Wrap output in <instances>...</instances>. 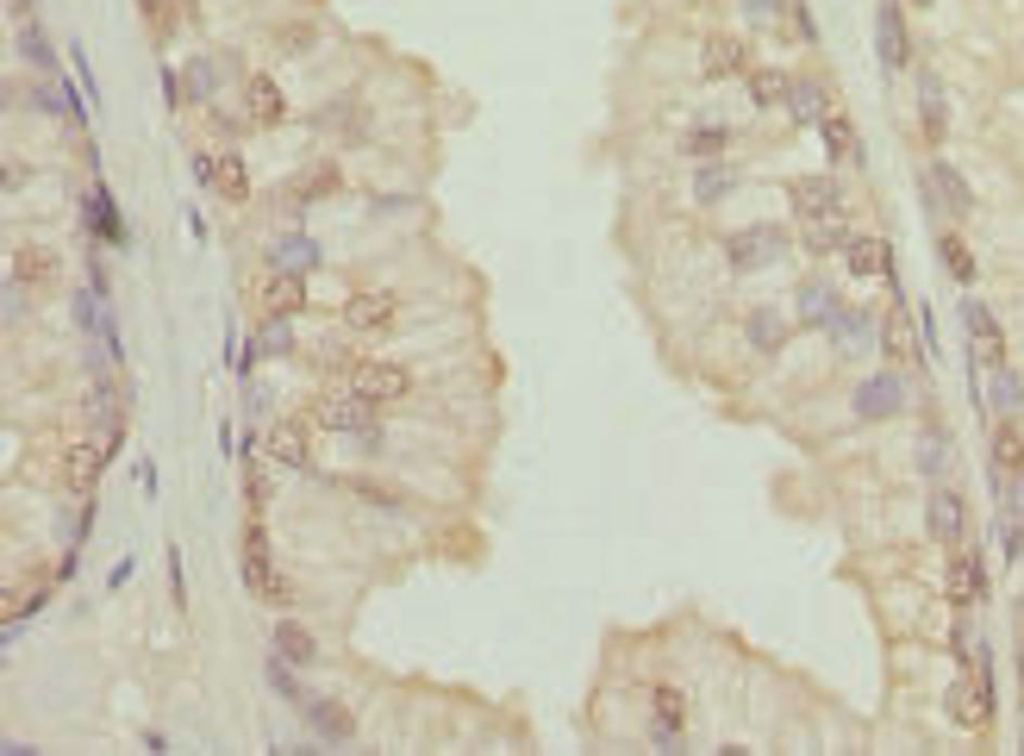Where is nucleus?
Masks as SVG:
<instances>
[{"label":"nucleus","instance_id":"obj_1","mask_svg":"<svg viewBox=\"0 0 1024 756\" xmlns=\"http://www.w3.org/2000/svg\"><path fill=\"white\" fill-rule=\"evenodd\" d=\"M244 588L256 594V601H269V606H288V601H294V588L275 576L269 538H263V526H256V519L244 526Z\"/></svg>","mask_w":1024,"mask_h":756},{"label":"nucleus","instance_id":"obj_2","mask_svg":"<svg viewBox=\"0 0 1024 756\" xmlns=\"http://www.w3.org/2000/svg\"><path fill=\"white\" fill-rule=\"evenodd\" d=\"M350 388H356L363 401H375V406H394V401L413 394V369H400V363H388V356H375V363H356Z\"/></svg>","mask_w":1024,"mask_h":756},{"label":"nucleus","instance_id":"obj_3","mask_svg":"<svg viewBox=\"0 0 1024 756\" xmlns=\"http://www.w3.org/2000/svg\"><path fill=\"white\" fill-rule=\"evenodd\" d=\"M313 419H319L325 431H356V438H369L375 431V401H363L356 388H350V394H319Z\"/></svg>","mask_w":1024,"mask_h":756},{"label":"nucleus","instance_id":"obj_4","mask_svg":"<svg viewBox=\"0 0 1024 756\" xmlns=\"http://www.w3.org/2000/svg\"><path fill=\"white\" fill-rule=\"evenodd\" d=\"M394 313H400V301L388 294V288H356V294L344 301V326L363 331V338H381V331L394 326Z\"/></svg>","mask_w":1024,"mask_h":756},{"label":"nucleus","instance_id":"obj_5","mask_svg":"<svg viewBox=\"0 0 1024 756\" xmlns=\"http://www.w3.org/2000/svg\"><path fill=\"white\" fill-rule=\"evenodd\" d=\"M781 251H787V231H774V226H749V231H731V238H724L731 269H762V263H774Z\"/></svg>","mask_w":1024,"mask_h":756},{"label":"nucleus","instance_id":"obj_6","mask_svg":"<svg viewBox=\"0 0 1024 756\" xmlns=\"http://www.w3.org/2000/svg\"><path fill=\"white\" fill-rule=\"evenodd\" d=\"M962 331H969L974 363H987V369H999V363H1006V331H999V319H994V313H987L981 301L962 306Z\"/></svg>","mask_w":1024,"mask_h":756},{"label":"nucleus","instance_id":"obj_7","mask_svg":"<svg viewBox=\"0 0 1024 756\" xmlns=\"http://www.w3.org/2000/svg\"><path fill=\"white\" fill-rule=\"evenodd\" d=\"M949 719L956 726H969V731H981L987 719H994V688H987V676H962L956 688H949Z\"/></svg>","mask_w":1024,"mask_h":756},{"label":"nucleus","instance_id":"obj_8","mask_svg":"<svg viewBox=\"0 0 1024 756\" xmlns=\"http://www.w3.org/2000/svg\"><path fill=\"white\" fill-rule=\"evenodd\" d=\"M200 176H206V188L225 194V201H250V169H244L238 151H200Z\"/></svg>","mask_w":1024,"mask_h":756},{"label":"nucleus","instance_id":"obj_9","mask_svg":"<svg viewBox=\"0 0 1024 756\" xmlns=\"http://www.w3.org/2000/svg\"><path fill=\"white\" fill-rule=\"evenodd\" d=\"M787 194H794L799 219H844V194H837V181L831 176H799Z\"/></svg>","mask_w":1024,"mask_h":756},{"label":"nucleus","instance_id":"obj_10","mask_svg":"<svg viewBox=\"0 0 1024 756\" xmlns=\"http://www.w3.org/2000/svg\"><path fill=\"white\" fill-rule=\"evenodd\" d=\"M874 32H881V63H887V70H906V63H912V32H906L899 0H881V7H874Z\"/></svg>","mask_w":1024,"mask_h":756},{"label":"nucleus","instance_id":"obj_11","mask_svg":"<svg viewBox=\"0 0 1024 756\" xmlns=\"http://www.w3.org/2000/svg\"><path fill=\"white\" fill-rule=\"evenodd\" d=\"M924 526H931L937 544H962V531H969V501H962L956 488H937L931 506H924Z\"/></svg>","mask_w":1024,"mask_h":756},{"label":"nucleus","instance_id":"obj_12","mask_svg":"<svg viewBox=\"0 0 1024 756\" xmlns=\"http://www.w3.org/2000/svg\"><path fill=\"white\" fill-rule=\"evenodd\" d=\"M263 456H269L275 469H306V463H313V438H306V426L281 419V426H269V438H263Z\"/></svg>","mask_w":1024,"mask_h":756},{"label":"nucleus","instance_id":"obj_13","mask_svg":"<svg viewBox=\"0 0 1024 756\" xmlns=\"http://www.w3.org/2000/svg\"><path fill=\"white\" fill-rule=\"evenodd\" d=\"M56 276H63V263H56L50 244H20L13 251V281L20 288H56Z\"/></svg>","mask_w":1024,"mask_h":756},{"label":"nucleus","instance_id":"obj_14","mask_svg":"<svg viewBox=\"0 0 1024 756\" xmlns=\"http://www.w3.org/2000/svg\"><path fill=\"white\" fill-rule=\"evenodd\" d=\"M881 351L894 356V363H919V356H924L919 326H912V313H906V306H887V319H881Z\"/></svg>","mask_w":1024,"mask_h":756},{"label":"nucleus","instance_id":"obj_15","mask_svg":"<svg viewBox=\"0 0 1024 756\" xmlns=\"http://www.w3.org/2000/svg\"><path fill=\"white\" fill-rule=\"evenodd\" d=\"M944 594L956 606H981V594H987V569H981V556H949Z\"/></svg>","mask_w":1024,"mask_h":756},{"label":"nucleus","instance_id":"obj_16","mask_svg":"<svg viewBox=\"0 0 1024 756\" xmlns=\"http://www.w3.org/2000/svg\"><path fill=\"white\" fill-rule=\"evenodd\" d=\"M244 106H250V126H281V119H288V94L275 88V76H250Z\"/></svg>","mask_w":1024,"mask_h":756},{"label":"nucleus","instance_id":"obj_17","mask_svg":"<svg viewBox=\"0 0 1024 756\" xmlns=\"http://www.w3.org/2000/svg\"><path fill=\"white\" fill-rule=\"evenodd\" d=\"M300 306H306V281H300L294 269H275V276L263 281V313H269V319H294Z\"/></svg>","mask_w":1024,"mask_h":756},{"label":"nucleus","instance_id":"obj_18","mask_svg":"<svg viewBox=\"0 0 1024 756\" xmlns=\"http://www.w3.org/2000/svg\"><path fill=\"white\" fill-rule=\"evenodd\" d=\"M899 406H906V388H899L894 376H874V381L856 388V413H862V419H887Z\"/></svg>","mask_w":1024,"mask_h":756},{"label":"nucleus","instance_id":"obj_19","mask_svg":"<svg viewBox=\"0 0 1024 756\" xmlns=\"http://www.w3.org/2000/svg\"><path fill=\"white\" fill-rule=\"evenodd\" d=\"M931 194L944 201V213H949V219H969V213H974V194H969V181L956 176L949 163H931Z\"/></svg>","mask_w":1024,"mask_h":756},{"label":"nucleus","instance_id":"obj_20","mask_svg":"<svg viewBox=\"0 0 1024 756\" xmlns=\"http://www.w3.org/2000/svg\"><path fill=\"white\" fill-rule=\"evenodd\" d=\"M699 70H706V76H737V70H749V45L744 38H706Z\"/></svg>","mask_w":1024,"mask_h":756},{"label":"nucleus","instance_id":"obj_21","mask_svg":"<svg viewBox=\"0 0 1024 756\" xmlns=\"http://www.w3.org/2000/svg\"><path fill=\"white\" fill-rule=\"evenodd\" d=\"M819 138H824V151L837 156V163H862V138H856V126H849L844 113H824Z\"/></svg>","mask_w":1024,"mask_h":756},{"label":"nucleus","instance_id":"obj_22","mask_svg":"<svg viewBox=\"0 0 1024 756\" xmlns=\"http://www.w3.org/2000/svg\"><path fill=\"white\" fill-rule=\"evenodd\" d=\"M844 263H849V276H887V244L881 238H849L844 244Z\"/></svg>","mask_w":1024,"mask_h":756},{"label":"nucleus","instance_id":"obj_23","mask_svg":"<svg viewBox=\"0 0 1024 756\" xmlns=\"http://www.w3.org/2000/svg\"><path fill=\"white\" fill-rule=\"evenodd\" d=\"M275 651H281V663H294V669H306L313 656H319V644H313V631L294 626V619H281L275 626Z\"/></svg>","mask_w":1024,"mask_h":756},{"label":"nucleus","instance_id":"obj_24","mask_svg":"<svg viewBox=\"0 0 1024 756\" xmlns=\"http://www.w3.org/2000/svg\"><path fill=\"white\" fill-rule=\"evenodd\" d=\"M994 469L999 476H1024V431L1012 426V419L994 431Z\"/></svg>","mask_w":1024,"mask_h":756},{"label":"nucleus","instance_id":"obj_25","mask_svg":"<svg viewBox=\"0 0 1024 756\" xmlns=\"http://www.w3.org/2000/svg\"><path fill=\"white\" fill-rule=\"evenodd\" d=\"M313 726H319L331 744H350V738H356V719H350L338 701H313Z\"/></svg>","mask_w":1024,"mask_h":756},{"label":"nucleus","instance_id":"obj_26","mask_svg":"<svg viewBox=\"0 0 1024 756\" xmlns=\"http://www.w3.org/2000/svg\"><path fill=\"white\" fill-rule=\"evenodd\" d=\"M794 94V81L781 76V70H749V101L756 106H781Z\"/></svg>","mask_w":1024,"mask_h":756},{"label":"nucleus","instance_id":"obj_27","mask_svg":"<svg viewBox=\"0 0 1024 756\" xmlns=\"http://www.w3.org/2000/svg\"><path fill=\"white\" fill-rule=\"evenodd\" d=\"M844 244H849L844 219H806V251L812 256H831V251H844Z\"/></svg>","mask_w":1024,"mask_h":756},{"label":"nucleus","instance_id":"obj_28","mask_svg":"<svg viewBox=\"0 0 1024 756\" xmlns=\"http://www.w3.org/2000/svg\"><path fill=\"white\" fill-rule=\"evenodd\" d=\"M787 106H794V113L806 119V126H819V119H824V106H831V101H824V81H794V94H787Z\"/></svg>","mask_w":1024,"mask_h":756},{"label":"nucleus","instance_id":"obj_29","mask_svg":"<svg viewBox=\"0 0 1024 756\" xmlns=\"http://www.w3.org/2000/svg\"><path fill=\"white\" fill-rule=\"evenodd\" d=\"M937 251H944V269H949L956 281H974V251L962 244V238H956V231H944V238H937Z\"/></svg>","mask_w":1024,"mask_h":756},{"label":"nucleus","instance_id":"obj_30","mask_svg":"<svg viewBox=\"0 0 1024 756\" xmlns=\"http://www.w3.org/2000/svg\"><path fill=\"white\" fill-rule=\"evenodd\" d=\"M106 451H113V444H75L69 451V481H94L100 463H106Z\"/></svg>","mask_w":1024,"mask_h":756},{"label":"nucleus","instance_id":"obj_31","mask_svg":"<svg viewBox=\"0 0 1024 756\" xmlns=\"http://www.w3.org/2000/svg\"><path fill=\"white\" fill-rule=\"evenodd\" d=\"M919 126H924V138L931 144H944V101H937V81H924V106H919Z\"/></svg>","mask_w":1024,"mask_h":756},{"label":"nucleus","instance_id":"obj_32","mask_svg":"<svg viewBox=\"0 0 1024 756\" xmlns=\"http://www.w3.org/2000/svg\"><path fill=\"white\" fill-rule=\"evenodd\" d=\"M994 406H999V413H1019V406H1024V388H1019V376H1012L1006 363L994 369Z\"/></svg>","mask_w":1024,"mask_h":756},{"label":"nucleus","instance_id":"obj_33","mask_svg":"<svg viewBox=\"0 0 1024 756\" xmlns=\"http://www.w3.org/2000/svg\"><path fill=\"white\" fill-rule=\"evenodd\" d=\"M799 313H806V319H831V313H837V301H831V288H819V281H806V288H799Z\"/></svg>","mask_w":1024,"mask_h":756},{"label":"nucleus","instance_id":"obj_34","mask_svg":"<svg viewBox=\"0 0 1024 756\" xmlns=\"http://www.w3.org/2000/svg\"><path fill=\"white\" fill-rule=\"evenodd\" d=\"M656 719H662V726H681V719H687V694H681V688H656Z\"/></svg>","mask_w":1024,"mask_h":756},{"label":"nucleus","instance_id":"obj_35","mask_svg":"<svg viewBox=\"0 0 1024 756\" xmlns=\"http://www.w3.org/2000/svg\"><path fill=\"white\" fill-rule=\"evenodd\" d=\"M749 338H756V351H774V344L787 338V326H781L774 313H756V319H749Z\"/></svg>","mask_w":1024,"mask_h":756},{"label":"nucleus","instance_id":"obj_36","mask_svg":"<svg viewBox=\"0 0 1024 756\" xmlns=\"http://www.w3.org/2000/svg\"><path fill=\"white\" fill-rule=\"evenodd\" d=\"M731 144V126H699L694 138H687V151L694 156H712V151H724Z\"/></svg>","mask_w":1024,"mask_h":756},{"label":"nucleus","instance_id":"obj_37","mask_svg":"<svg viewBox=\"0 0 1024 756\" xmlns=\"http://www.w3.org/2000/svg\"><path fill=\"white\" fill-rule=\"evenodd\" d=\"M331 188H338V163H319V169L306 176V188H300V194L313 201V194H331Z\"/></svg>","mask_w":1024,"mask_h":756},{"label":"nucleus","instance_id":"obj_38","mask_svg":"<svg viewBox=\"0 0 1024 756\" xmlns=\"http://www.w3.org/2000/svg\"><path fill=\"white\" fill-rule=\"evenodd\" d=\"M731 169H706V176H699V201H719V194H731Z\"/></svg>","mask_w":1024,"mask_h":756},{"label":"nucleus","instance_id":"obj_39","mask_svg":"<svg viewBox=\"0 0 1024 756\" xmlns=\"http://www.w3.org/2000/svg\"><path fill=\"white\" fill-rule=\"evenodd\" d=\"M919 456H924V469L937 476V469H944V456H949V444H944V438H931V444H919Z\"/></svg>","mask_w":1024,"mask_h":756},{"label":"nucleus","instance_id":"obj_40","mask_svg":"<svg viewBox=\"0 0 1024 756\" xmlns=\"http://www.w3.org/2000/svg\"><path fill=\"white\" fill-rule=\"evenodd\" d=\"M749 13H762V20H769V13H787V0H749Z\"/></svg>","mask_w":1024,"mask_h":756},{"label":"nucleus","instance_id":"obj_41","mask_svg":"<svg viewBox=\"0 0 1024 756\" xmlns=\"http://www.w3.org/2000/svg\"><path fill=\"white\" fill-rule=\"evenodd\" d=\"M144 7H150V13H163V0H144Z\"/></svg>","mask_w":1024,"mask_h":756},{"label":"nucleus","instance_id":"obj_42","mask_svg":"<svg viewBox=\"0 0 1024 756\" xmlns=\"http://www.w3.org/2000/svg\"><path fill=\"white\" fill-rule=\"evenodd\" d=\"M1019 681H1024V644H1019Z\"/></svg>","mask_w":1024,"mask_h":756},{"label":"nucleus","instance_id":"obj_43","mask_svg":"<svg viewBox=\"0 0 1024 756\" xmlns=\"http://www.w3.org/2000/svg\"><path fill=\"white\" fill-rule=\"evenodd\" d=\"M912 7H931V0H912Z\"/></svg>","mask_w":1024,"mask_h":756}]
</instances>
